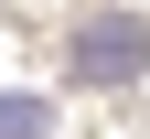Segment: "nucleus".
<instances>
[{"mask_svg":"<svg viewBox=\"0 0 150 139\" xmlns=\"http://www.w3.org/2000/svg\"><path fill=\"white\" fill-rule=\"evenodd\" d=\"M139 64H150V22H129V11H97L75 32V75H139Z\"/></svg>","mask_w":150,"mask_h":139,"instance_id":"obj_1","label":"nucleus"},{"mask_svg":"<svg viewBox=\"0 0 150 139\" xmlns=\"http://www.w3.org/2000/svg\"><path fill=\"white\" fill-rule=\"evenodd\" d=\"M0 139H54V107L43 96H0Z\"/></svg>","mask_w":150,"mask_h":139,"instance_id":"obj_2","label":"nucleus"}]
</instances>
